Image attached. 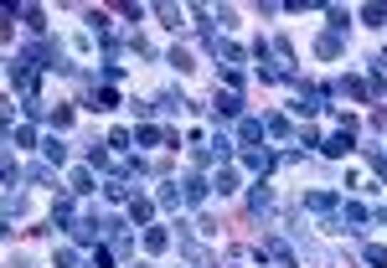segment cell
Masks as SVG:
<instances>
[{
    "label": "cell",
    "mask_w": 387,
    "mask_h": 268,
    "mask_svg": "<svg viewBox=\"0 0 387 268\" xmlns=\"http://www.w3.org/2000/svg\"><path fill=\"white\" fill-rule=\"evenodd\" d=\"M6 78H11V88H21L26 98H36V83H41V57H36V52H16V57H11V67H6Z\"/></svg>",
    "instance_id": "cell-1"
},
{
    "label": "cell",
    "mask_w": 387,
    "mask_h": 268,
    "mask_svg": "<svg viewBox=\"0 0 387 268\" xmlns=\"http://www.w3.org/2000/svg\"><path fill=\"white\" fill-rule=\"evenodd\" d=\"M351 150H356V124H336L331 140H320V155H326V160H346Z\"/></svg>",
    "instance_id": "cell-2"
},
{
    "label": "cell",
    "mask_w": 387,
    "mask_h": 268,
    "mask_svg": "<svg viewBox=\"0 0 387 268\" xmlns=\"http://www.w3.org/2000/svg\"><path fill=\"white\" fill-rule=\"evenodd\" d=\"M320 98H326V88H315V83H294V103H289V108L310 119V114H320V108H326Z\"/></svg>",
    "instance_id": "cell-3"
},
{
    "label": "cell",
    "mask_w": 387,
    "mask_h": 268,
    "mask_svg": "<svg viewBox=\"0 0 387 268\" xmlns=\"http://www.w3.org/2000/svg\"><path fill=\"white\" fill-rule=\"evenodd\" d=\"M73 237H78V242H98V237H109V217H78V222H73Z\"/></svg>",
    "instance_id": "cell-4"
},
{
    "label": "cell",
    "mask_w": 387,
    "mask_h": 268,
    "mask_svg": "<svg viewBox=\"0 0 387 268\" xmlns=\"http://www.w3.org/2000/svg\"><path fill=\"white\" fill-rule=\"evenodd\" d=\"M264 258H274V263H284V268H299V253L289 248L284 237H264V248H258Z\"/></svg>",
    "instance_id": "cell-5"
},
{
    "label": "cell",
    "mask_w": 387,
    "mask_h": 268,
    "mask_svg": "<svg viewBox=\"0 0 387 268\" xmlns=\"http://www.w3.org/2000/svg\"><path fill=\"white\" fill-rule=\"evenodd\" d=\"M305 207H310L315 217H336V212H341V196H336V191H305Z\"/></svg>",
    "instance_id": "cell-6"
},
{
    "label": "cell",
    "mask_w": 387,
    "mask_h": 268,
    "mask_svg": "<svg viewBox=\"0 0 387 268\" xmlns=\"http://www.w3.org/2000/svg\"><path fill=\"white\" fill-rule=\"evenodd\" d=\"M181 196H186V207H202V201L212 196V181H207V175H186V181H181Z\"/></svg>",
    "instance_id": "cell-7"
},
{
    "label": "cell",
    "mask_w": 387,
    "mask_h": 268,
    "mask_svg": "<svg viewBox=\"0 0 387 268\" xmlns=\"http://www.w3.org/2000/svg\"><path fill=\"white\" fill-rule=\"evenodd\" d=\"M243 165L253 170V175H269L279 160H274V150H264V145H253V150H243Z\"/></svg>",
    "instance_id": "cell-8"
},
{
    "label": "cell",
    "mask_w": 387,
    "mask_h": 268,
    "mask_svg": "<svg viewBox=\"0 0 387 268\" xmlns=\"http://www.w3.org/2000/svg\"><path fill=\"white\" fill-rule=\"evenodd\" d=\"M372 217H377V212H367L361 201H341V222H351V232H361Z\"/></svg>",
    "instance_id": "cell-9"
},
{
    "label": "cell",
    "mask_w": 387,
    "mask_h": 268,
    "mask_svg": "<svg viewBox=\"0 0 387 268\" xmlns=\"http://www.w3.org/2000/svg\"><path fill=\"white\" fill-rule=\"evenodd\" d=\"M212 108H217V119H243V98L232 93V88H227V93H217V103H212Z\"/></svg>",
    "instance_id": "cell-10"
},
{
    "label": "cell",
    "mask_w": 387,
    "mask_h": 268,
    "mask_svg": "<svg viewBox=\"0 0 387 268\" xmlns=\"http://www.w3.org/2000/svg\"><path fill=\"white\" fill-rule=\"evenodd\" d=\"M264 134H269V129H264V119H238V140H243V150H253L258 140H264Z\"/></svg>",
    "instance_id": "cell-11"
},
{
    "label": "cell",
    "mask_w": 387,
    "mask_h": 268,
    "mask_svg": "<svg viewBox=\"0 0 387 268\" xmlns=\"http://www.w3.org/2000/svg\"><path fill=\"white\" fill-rule=\"evenodd\" d=\"M336 93H346V98H356V103H372V88L361 83V78H341V83H336Z\"/></svg>",
    "instance_id": "cell-12"
},
{
    "label": "cell",
    "mask_w": 387,
    "mask_h": 268,
    "mask_svg": "<svg viewBox=\"0 0 387 268\" xmlns=\"http://www.w3.org/2000/svg\"><path fill=\"white\" fill-rule=\"evenodd\" d=\"M109 248H114L119 258H129V227H124L119 217H109Z\"/></svg>",
    "instance_id": "cell-13"
},
{
    "label": "cell",
    "mask_w": 387,
    "mask_h": 268,
    "mask_svg": "<svg viewBox=\"0 0 387 268\" xmlns=\"http://www.w3.org/2000/svg\"><path fill=\"white\" fill-rule=\"evenodd\" d=\"M88 108H93V114H109V108H119V93H114V88H93Z\"/></svg>",
    "instance_id": "cell-14"
},
{
    "label": "cell",
    "mask_w": 387,
    "mask_h": 268,
    "mask_svg": "<svg viewBox=\"0 0 387 268\" xmlns=\"http://www.w3.org/2000/svg\"><path fill=\"white\" fill-rule=\"evenodd\" d=\"M68 191H73V196H88V191H98V186H93V170H88V165H78V170L68 175Z\"/></svg>",
    "instance_id": "cell-15"
},
{
    "label": "cell",
    "mask_w": 387,
    "mask_h": 268,
    "mask_svg": "<svg viewBox=\"0 0 387 268\" xmlns=\"http://www.w3.org/2000/svg\"><path fill=\"white\" fill-rule=\"evenodd\" d=\"M155 201H160L165 212H181V201H186V196H181V186H176V181H165V186L155 191Z\"/></svg>",
    "instance_id": "cell-16"
},
{
    "label": "cell",
    "mask_w": 387,
    "mask_h": 268,
    "mask_svg": "<svg viewBox=\"0 0 387 268\" xmlns=\"http://www.w3.org/2000/svg\"><path fill=\"white\" fill-rule=\"evenodd\" d=\"M103 196H109V201H124V207L135 201V191H129V181H124V175H109V186H103Z\"/></svg>",
    "instance_id": "cell-17"
},
{
    "label": "cell",
    "mask_w": 387,
    "mask_h": 268,
    "mask_svg": "<svg viewBox=\"0 0 387 268\" xmlns=\"http://www.w3.org/2000/svg\"><path fill=\"white\" fill-rule=\"evenodd\" d=\"M150 212H155V201H150V196H135V201H129V222H135V227H145Z\"/></svg>",
    "instance_id": "cell-18"
},
{
    "label": "cell",
    "mask_w": 387,
    "mask_h": 268,
    "mask_svg": "<svg viewBox=\"0 0 387 268\" xmlns=\"http://www.w3.org/2000/svg\"><path fill=\"white\" fill-rule=\"evenodd\" d=\"M52 222H57V227H73V222H78V212H73V196H57V207H52Z\"/></svg>",
    "instance_id": "cell-19"
},
{
    "label": "cell",
    "mask_w": 387,
    "mask_h": 268,
    "mask_svg": "<svg viewBox=\"0 0 387 268\" xmlns=\"http://www.w3.org/2000/svg\"><path fill=\"white\" fill-rule=\"evenodd\" d=\"M170 248V232L165 227H145V253H165Z\"/></svg>",
    "instance_id": "cell-20"
},
{
    "label": "cell",
    "mask_w": 387,
    "mask_h": 268,
    "mask_svg": "<svg viewBox=\"0 0 387 268\" xmlns=\"http://www.w3.org/2000/svg\"><path fill=\"white\" fill-rule=\"evenodd\" d=\"M356 16L367 21V26H387V6H382V0H367V6H361Z\"/></svg>",
    "instance_id": "cell-21"
},
{
    "label": "cell",
    "mask_w": 387,
    "mask_h": 268,
    "mask_svg": "<svg viewBox=\"0 0 387 268\" xmlns=\"http://www.w3.org/2000/svg\"><path fill=\"white\" fill-rule=\"evenodd\" d=\"M41 155H47V165H68V145H62L57 134H52L47 145H41Z\"/></svg>",
    "instance_id": "cell-22"
},
{
    "label": "cell",
    "mask_w": 387,
    "mask_h": 268,
    "mask_svg": "<svg viewBox=\"0 0 387 268\" xmlns=\"http://www.w3.org/2000/svg\"><path fill=\"white\" fill-rule=\"evenodd\" d=\"M248 207H253V212H269V207H274V191H269L264 181H258V186L248 191Z\"/></svg>",
    "instance_id": "cell-23"
},
{
    "label": "cell",
    "mask_w": 387,
    "mask_h": 268,
    "mask_svg": "<svg viewBox=\"0 0 387 268\" xmlns=\"http://www.w3.org/2000/svg\"><path fill=\"white\" fill-rule=\"evenodd\" d=\"M155 16L165 21V26H186V11H181V6H170V0H160V6H155Z\"/></svg>",
    "instance_id": "cell-24"
},
{
    "label": "cell",
    "mask_w": 387,
    "mask_h": 268,
    "mask_svg": "<svg viewBox=\"0 0 387 268\" xmlns=\"http://www.w3.org/2000/svg\"><path fill=\"white\" fill-rule=\"evenodd\" d=\"M212 191L232 196V191H238V170H232V165H222V170H217V181H212Z\"/></svg>",
    "instance_id": "cell-25"
},
{
    "label": "cell",
    "mask_w": 387,
    "mask_h": 268,
    "mask_svg": "<svg viewBox=\"0 0 387 268\" xmlns=\"http://www.w3.org/2000/svg\"><path fill=\"white\" fill-rule=\"evenodd\" d=\"M315 52H320V57H341V36H336V31L315 36Z\"/></svg>",
    "instance_id": "cell-26"
},
{
    "label": "cell",
    "mask_w": 387,
    "mask_h": 268,
    "mask_svg": "<svg viewBox=\"0 0 387 268\" xmlns=\"http://www.w3.org/2000/svg\"><path fill=\"white\" fill-rule=\"evenodd\" d=\"M264 129H269V134H279V140H289V134H294L284 114H264Z\"/></svg>",
    "instance_id": "cell-27"
},
{
    "label": "cell",
    "mask_w": 387,
    "mask_h": 268,
    "mask_svg": "<svg viewBox=\"0 0 387 268\" xmlns=\"http://www.w3.org/2000/svg\"><path fill=\"white\" fill-rule=\"evenodd\" d=\"M21 21H26L31 31H47V16H41V6H21Z\"/></svg>",
    "instance_id": "cell-28"
},
{
    "label": "cell",
    "mask_w": 387,
    "mask_h": 268,
    "mask_svg": "<svg viewBox=\"0 0 387 268\" xmlns=\"http://www.w3.org/2000/svg\"><path fill=\"white\" fill-rule=\"evenodd\" d=\"M135 140H140V145H165V129H155V124H140V129H135Z\"/></svg>",
    "instance_id": "cell-29"
},
{
    "label": "cell",
    "mask_w": 387,
    "mask_h": 268,
    "mask_svg": "<svg viewBox=\"0 0 387 268\" xmlns=\"http://www.w3.org/2000/svg\"><path fill=\"white\" fill-rule=\"evenodd\" d=\"M129 140H135L129 129H109V140H103V145H109L114 155H124V150H129Z\"/></svg>",
    "instance_id": "cell-30"
},
{
    "label": "cell",
    "mask_w": 387,
    "mask_h": 268,
    "mask_svg": "<svg viewBox=\"0 0 387 268\" xmlns=\"http://www.w3.org/2000/svg\"><path fill=\"white\" fill-rule=\"evenodd\" d=\"M361 258H367L372 268H387V248H382V242H367V248H361Z\"/></svg>",
    "instance_id": "cell-31"
},
{
    "label": "cell",
    "mask_w": 387,
    "mask_h": 268,
    "mask_svg": "<svg viewBox=\"0 0 387 268\" xmlns=\"http://www.w3.org/2000/svg\"><path fill=\"white\" fill-rule=\"evenodd\" d=\"M114 258H119L114 248H93V258H88V268H114Z\"/></svg>",
    "instance_id": "cell-32"
},
{
    "label": "cell",
    "mask_w": 387,
    "mask_h": 268,
    "mask_svg": "<svg viewBox=\"0 0 387 268\" xmlns=\"http://www.w3.org/2000/svg\"><path fill=\"white\" fill-rule=\"evenodd\" d=\"M6 140H11V145H36V129H31V124H21V129L6 134Z\"/></svg>",
    "instance_id": "cell-33"
},
{
    "label": "cell",
    "mask_w": 387,
    "mask_h": 268,
    "mask_svg": "<svg viewBox=\"0 0 387 268\" xmlns=\"http://www.w3.org/2000/svg\"><path fill=\"white\" fill-rule=\"evenodd\" d=\"M217 57H222L227 67H238V62H243V47H238V41H222V52H217Z\"/></svg>",
    "instance_id": "cell-34"
},
{
    "label": "cell",
    "mask_w": 387,
    "mask_h": 268,
    "mask_svg": "<svg viewBox=\"0 0 387 268\" xmlns=\"http://www.w3.org/2000/svg\"><path fill=\"white\" fill-rule=\"evenodd\" d=\"M326 21H331V31L341 36V31H346V21H351V16H346V11H341V6H331V11H326Z\"/></svg>",
    "instance_id": "cell-35"
},
{
    "label": "cell",
    "mask_w": 387,
    "mask_h": 268,
    "mask_svg": "<svg viewBox=\"0 0 387 268\" xmlns=\"http://www.w3.org/2000/svg\"><path fill=\"white\" fill-rule=\"evenodd\" d=\"M26 119H52V108L41 103V98H26Z\"/></svg>",
    "instance_id": "cell-36"
},
{
    "label": "cell",
    "mask_w": 387,
    "mask_h": 268,
    "mask_svg": "<svg viewBox=\"0 0 387 268\" xmlns=\"http://www.w3.org/2000/svg\"><path fill=\"white\" fill-rule=\"evenodd\" d=\"M170 67H181V73H191L197 62H191V52H186V47H176V52H170Z\"/></svg>",
    "instance_id": "cell-37"
},
{
    "label": "cell",
    "mask_w": 387,
    "mask_h": 268,
    "mask_svg": "<svg viewBox=\"0 0 387 268\" xmlns=\"http://www.w3.org/2000/svg\"><path fill=\"white\" fill-rule=\"evenodd\" d=\"M52 124H57V129H68V124H73V108H68V103H57V108H52Z\"/></svg>",
    "instance_id": "cell-38"
},
{
    "label": "cell",
    "mask_w": 387,
    "mask_h": 268,
    "mask_svg": "<svg viewBox=\"0 0 387 268\" xmlns=\"http://www.w3.org/2000/svg\"><path fill=\"white\" fill-rule=\"evenodd\" d=\"M52 268H78V248H62V253H57V263H52Z\"/></svg>",
    "instance_id": "cell-39"
},
{
    "label": "cell",
    "mask_w": 387,
    "mask_h": 268,
    "mask_svg": "<svg viewBox=\"0 0 387 268\" xmlns=\"http://www.w3.org/2000/svg\"><path fill=\"white\" fill-rule=\"evenodd\" d=\"M26 175H31V181H36V186H47V181H52V165H31Z\"/></svg>",
    "instance_id": "cell-40"
},
{
    "label": "cell",
    "mask_w": 387,
    "mask_h": 268,
    "mask_svg": "<svg viewBox=\"0 0 387 268\" xmlns=\"http://www.w3.org/2000/svg\"><path fill=\"white\" fill-rule=\"evenodd\" d=\"M227 268H232V263H227Z\"/></svg>",
    "instance_id": "cell-41"
}]
</instances>
